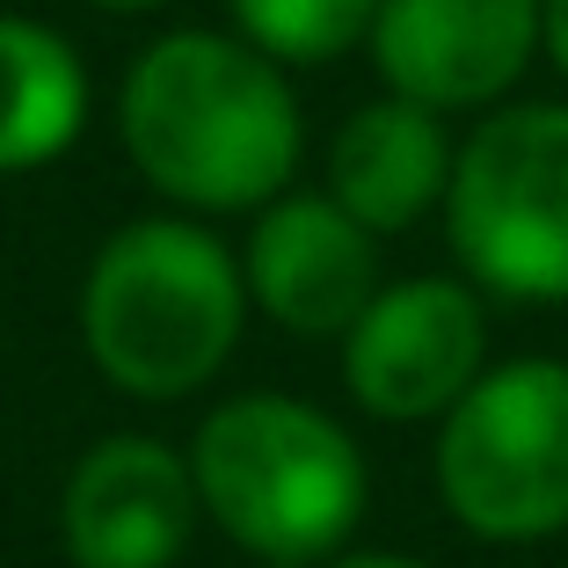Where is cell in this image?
<instances>
[{
    "label": "cell",
    "mask_w": 568,
    "mask_h": 568,
    "mask_svg": "<svg viewBox=\"0 0 568 568\" xmlns=\"http://www.w3.org/2000/svg\"><path fill=\"white\" fill-rule=\"evenodd\" d=\"M452 161H459V139L437 110H423L408 95H372L328 139V183L321 190L365 234L394 241L408 226H423L430 212H445Z\"/></svg>",
    "instance_id": "10"
},
{
    "label": "cell",
    "mask_w": 568,
    "mask_h": 568,
    "mask_svg": "<svg viewBox=\"0 0 568 568\" xmlns=\"http://www.w3.org/2000/svg\"><path fill=\"white\" fill-rule=\"evenodd\" d=\"M88 8H102V16H153L168 0H88Z\"/></svg>",
    "instance_id": "15"
},
{
    "label": "cell",
    "mask_w": 568,
    "mask_h": 568,
    "mask_svg": "<svg viewBox=\"0 0 568 568\" xmlns=\"http://www.w3.org/2000/svg\"><path fill=\"white\" fill-rule=\"evenodd\" d=\"M488 372V306L467 277H386L343 335V386L372 423H437Z\"/></svg>",
    "instance_id": "6"
},
{
    "label": "cell",
    "mask_w": 568,
    "mask_h": 568,
    "mask_svg": "<svg viewBox=\"0 0 568 568\" xmlns=\"http://www.w3.org/2000/svg\"><path fill=\"white\" fill-rule=\"evenodd\" d=\"M437 503L481 547H539L568 532V357L488 365L437 416Z\"/></svg>",
    "instance_id": "5"
},
{
    "label": "cell",
    "mask_w": 568,
    "mask_h": 568,
    "mask_svg": "<svg viewBox=\"0 0 568 568\" xmlns=\"http://www.w3.org/2000/svg\"><path fill=\"white\" fill-rule=\"evenodd\" d=\"M248 314L241 255L190 212L124 219L81 277V351L132 402L204 394L241 351Z\"/></svg>",
    "instance_id": "2"
},
{
    "label": "cell",
    "mask_w": 568,
    "mask_h": 568,
    "mask_svg": "<svg viewBox=\"0 0 568 568\" xmlns=\"http://www.w3.org/2000/svg\"><path fill=\"white\" fill-rule=\"evenodd\" d=\"M183 452L204 525H219L248 561L321 568L365 525V452L328 408L300 394H234L197 423Z\"/></svg>",
    "instance_id": "3"
},
{
    "label": "cell",
    "mask_w": 568,
    "mask_h": 568,
    "mask_svg": "<svg viewBox=\"0 0 568 568\" xmlns=\"http://www.w3.org/2000/svg\"><path fill=\"white\" fill-rule=\"evenodd\" d=\"M539 59L568 81V0H539Z\"/></svg>",
    "instance_id": "13"
},
{
    "label": "cell",
    "mask_w": 568,
    "mask_h": 568,
    "mask_svg": "<svg viewBox=\"0 0 568 568\" xmlns=\"http://www.w3.org/2000/svg\"><path fill=\"white\" fill-rule=\"evenodd\" d=\"M241 284L263 321L306 343H343L351 321L372 306L386 284L379 270V234H365L328 190H284L263 212H248V241H241Z\"/></svg>",
    "instance_id": "9"
},
{
    "label": "cell",
    "mask_w": 568,
    "mask_h": 568,
    "mask_svg": "<svg viewBox=\"0 0 568 568\" xmlns=\"http://www.w3.org/2000/svg\"><path fill=\"white\" fill-rule=\"evenodd\" d=\"M118 139L168 212L226 219L292 190L306 118L292 73L234 30H168L124 67Z\"/></svg>",
    "instance_id": "1"
},
{
    "label": "cell",
    "mask_w": 568,
    "mask_h": 568,
    "mask_svg": "<svg viewBox=\"0 0 568 568\" xmlns=\"http://www.w3.org/2000/svg\"><path fill=\"white\" fill-rule=\"evenodd\" d=\"M365 51L386 95L437 118L503 110L539 59V0H379Z\"/></svg>",
    "instance_id": "7"
},
{
    "label": "cell",
    "mask_w": 568,
    "mask_h": 568,
    "mask_svg": "<svg viewBox=\"0 0 568 568\" xmlns=\"http://www.w3.org/2000/svg\"><path fill=\"white\" fill-rule=\"evenodd\" d=\"M197 525L190 452L153 430L95 437L59 488V539L73 568H175Z\"/></svg>",
    "instance_id": "8"
},
{
    "label": "cell",
    "mask_w": 568,
    "mask_h": 568,
    "mask_svg": "<svg viewBox=\"0 0 568 568\" xmlns=\"http://www.w3.org/2000/svg\"><path fill=\"white\" fill-rule=\"evenodd\" d=\"M321 568H430V561H416V554H394V547H343V554H328Z\"/></svg>",
    "instance_id": "14"
},
{
    "label": "cell",
    "mask_w": 568,
    "mask_h": 568,
    "mask_svg": "<svg viewBox=\"0 0 568 568\" xmlns=\"http://www.w3.org/2000/svg\"><path fill=\"white\" fill-rule=\"evenodd\" d=\"M437 219L481 300L568 306V102L481 110Z\"/></svg>",
    "instance_id": "4"
},
{
    "label": "cell",
    "mask_w": 568,
    "mask_h": 568,
    "mask_svg": "<svg viewBox=\"0 0 568 568\" xmlns=\"http://www.w3.org/2000/svg\"><path fill=\"white\" fill-rule=\"evenodd\" d=\"M88 132V67L73 37L37 16H0V175H30Z\"/></svg>",
    "instance_id": "11"
},
{
    "label": "cell",
    "mask_w": 568,
    "mask_h": 568,
    "mask_svg": "<svg viewBox=\"0 0 568 568\" xmlns=\"http://www.w3.org/2000/svg\"><path fill=\"white\" fill-rule=\"evenodd\" d=\"M226 16H234L241 44L277 59L284 73H300V67H328V59L365 44L379 0H226Z\"/></svg>",
    "instance_id": "12"
}]
</instances>
